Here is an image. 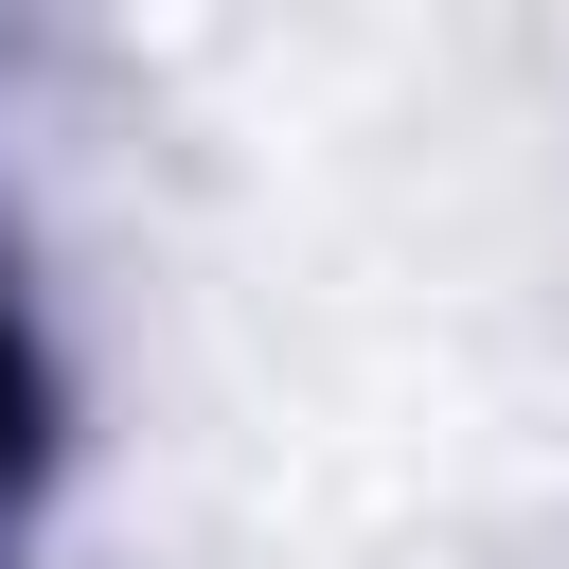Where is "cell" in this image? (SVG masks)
I'll return each mask as SVG.
<instances>
[{
  "label": "cell",
  "mask_w": 569,
  "mask_h": 569,
  "mask_svg": "<svg viewBox=\"0 0 569 569\" xmlns=\"http://www.w3.org/2000/svg\"><path fill=\"white\" fill-rule=\"evenodd\" d=\"M18 445H36V356H18V302H0V480H18Z\"/></svg>",
  "instance_id": "1"
}]
</instances>
